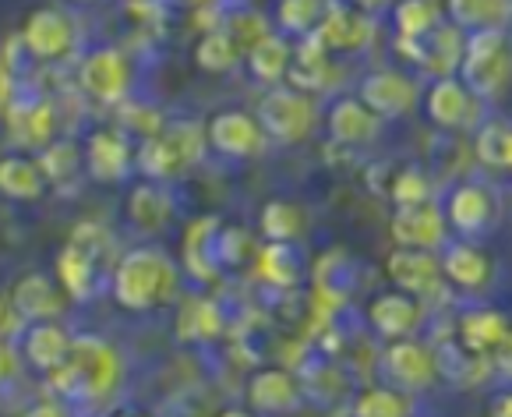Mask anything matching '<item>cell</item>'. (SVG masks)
Masks as SVG:
<instances>
[{"label":"cell","instance_id":"cell-1","mask_svg":"<svg viewBox=\"0 0 512 417\" xmlns=\"http://www.w3.org/2000/svg\"><path fill=\"white\" fill-rule=\"evenodd\" d=\"M177 290V266L159 248H131L113 269V301L124 311H152Z\"/></svg>","mask_w":512,"mask_h":417},{"label":"cell","instance_id":"cell-2","mask_svg":"<svg viewBox=\"0 0 512 417\" xmlns=\"http://www.w3.org/2000/svg\"><path fill=\"white\" fill-rule=\"evenodd\" d=\"M460 82L474 96L495 99L512 82V46L505 29H484L463 43Z\"/></svg>","mask_w":512,"mask_h":417},{"label":"cell","instance_id":"cell-3","mask_svg":"<svg viewBox=\"0 0 512 417\" xmlns=\"http://www.w3.org/2000/svg\"><path fill=\"white\" fill-rule=\"evenodd\" d=\"M258 128L279 145H297L311 135L315 128V103L308 99V92L294 89V85H283V89H272L262 96L255 114Z\"/></svg>","mask_w":512,"mask_h":417},{"label":"cell","instance_id":"cell-4","mask_svg":"<svg viewBox=\"0 0 512 417\" xmlns=\"http://www.w3.org/2000/svg\"><path fill=\"white\" fill-rule=\"evenodd\" d=\"M68 364L75 368L82 396H89V400L110 396L124 379V364H121L117 347L99 340V336H75V340H71Z\"/></svg>","mask_w":512,"mask_h":417},{"label":"cell","instance_id":"cell-5","mask_svg":"<svg viewBox=\"0 0 512 417\" xmlns=\"http://www.w3.org/2000/svg\"><path fill=\"white\" fill-rule=\"evenodd\" d=\"M378 121H396V117H407L417 107V82L410 75L396 68H378L371 75H364L361 82V96H357Z\"/></svg>","mask_w":512,"mask_h":417},{"label":"cell","instance_id":"cell-6","mask_svg":"<svg viewBox=\"0 0 512 417\" xmlns=\"http://www.w3.org/2000/svg\"><path fill=\"white\" fill-rule=\"evenodd\" d=\"M82 89L99 103H124L131 89V61L117 46H99L82 61Z\"/></svg>","mask_w":512,"mask_h":417},{"label":"cell","instance_id":"cell-7","mask_svg":"<svg viewBox=\"0 0 512 417\" xmlns=\"http://www.w3.org/2000/svg\"><path fill=\"white\" fill-rule=\"evenodd\" d=\"M205 145L216 149L219 156H230V160H248V156L262 152L265 131L258 128L255 114H248V110H219L205 124Z\"/></svg>","mask_w":512,"mask_h":417},{"label":"cell","instance_id":"cell-8","mask_svg":"<svg viewBox=\"0 0 512 417\" xmlns=\"http://www.w3.org/2000/svg\"><path fill=\"white\" fill-rule=\"evenodd\" d=\"M389 234L396 248H417V251H435L445 244L449 223L445 213L435 202H417V205H396V213L389 220Z\"/></svg>","mask_w":512,"mask_h":417},{"label":"cell","instance_id":"cell-9","mask_svg":"<svg viewBox=\"0 0 512 417\" xmlns=\"http://www.w3.org/2000/svg\"><path fill=\"white\" fill-rule=\"evenodd\" d=\"M382 368L400 393H421V389H428L431 382L438 379L435 350L410 340V336L407 340H392L389 347H385Z\"/></svg>","mask_w":512,"mask_h":417},{"label":"cell","instance_id":"cell-10","mask_svg":"<svg viewBox=\"0 0 512 417\" xmlns=\"http://www.w3.org/2000/svg\"><path fill=\"white\" fill-rule=\"evenodd\" d=\"M22 46L25 54H32L36 61H61L71 46H75V25H71V18L64 11L39 8L25 18Z\"/></svg>","mask_w":512,"mask_h":417},{"label":"cell","instance_id":"cell-11","mask_svg":"<svg viewBox=\"0 0 512 417\" xmlns=\"http://www.w3.org/2000/svg\"><path fill=\"white\" fill-rule=\"evenodd\" d=\"M82 163L89 170L92 181L99 184H121L131 170V149L124 142L121 131H110V128H99L89 135L82 149Z\"/></svg>","mask_w":512,"mask_h":417},{"label":"cell","instance_id":"cell-12","mask_svg":"<svg viewBox=\"0 0 512 417\" xmlns=\"http://www.w3.org/2000/svg\"><path fill=\"white\" fill-rule=\"evenodd\" d=\"M385 276L396 283V290L410 297L431 294L442 280V262H438L431 251H417V248H396L385 258Z\"/></svg>","mask_w":512,"mask_h":417},{"label":"cell","instance_id":"cell-13","mask_svg":"<svg viewBox=\"0 0 512 417\" xmlns=\"http://www.w3.org/2000/svg\"><path fill=\"white\" fill-rule=\"evenodd\" d=\"M368 322L382 340H407L417 326H421V301L403 290H389V294H378L368 304Z\"/></svg>","mask_w":512,"mask_h":417},{"label":"cell","instance_id":"cell-14","mask_svg":"<svg viewBox=\"0 0 512 417\" xmlns=\"http://www.w3.org/2000/svg\"><path fill=\"white\" fill-rule=\"evenodd\" d=\"M124 216L142 234H159L174 220V198L159 181H138L124 198Z\"/></svg>","mask_w":512,"mask_h":417},{"label":"cell","instance_id":"cell-15","mask_svg":"<svg viewBox=\"0 0 512 417\" xmlns=\"http://www.w3.org/2000/svg\"><path fill=\"white\" fill-rule=\"evenodd\" d=\"M424 110H428L431 124H438V128H467L470 117H474V92L456 75L435 78L428 96H424Z\"/></svg>","mask_w":512,"mask_h":417},{"label":"cell","instance_id":"cell-16","mask_svg":"<svg viewBox=\"0 0 512 417\" xmlns=\"http://www.w3.org/2000/svg\"><path fill=\"white\" fill-rule=\"evenodd\" d=\"M64 290L61 283H53L46 273H25L11 290V304H15L18 319L29 322H53L64 311Z\"/></svg>","mask_w":512,"mask_h":417},{"label":"cell","instance_id":"cell-17","mask_svg":"<svg viewBox=\"0 0 512 417\" xmlns=\"http://www.w3.org/2000/svg\"><path fill=\"white\" fill-rule=\"evenodd\" d=\"M318 39L325 43V50H343V54H354L371 43V22L361 11H350L347 4H325V15L318 22Z\"/></svg>","mask_w":512,"mask_h":417},{"label":"cell","instance_id":"cell-18","mask_svg":"<svg viewBox=\"0 0 512 417\" xmlns=\"http://www.w3.org/2000/svg\"><path fill=\"white\" fill-rule=\"evenodd\" d=\"M248 407L258 414H290L301 407V386L283 368H262L248 379Z\"/></svg>","mask_w":512,"mask_h":417},{"label":"cell","instance_id":"cell-19","mask_svg":"<svg viewBox=\"0 0 512 417\" xmlns=\"http://www.w3.org/2000/svg\"><path fill=\"white\" fill-rule=\"evenodd\" d=\"M403 50H407L410 57H417V61L424 64L428 71H435L438 78H449L452 71L460 68L463 61V32L456 29V25H438L435 32H428L424 39H417V43H407V39H400Z\"/></svg>","mask_w":512,"mask_h":417},{"label":"cell","instance_id":"cell-20","mask_svg":"<svg viewBox=\"0 0 512 417\" xmlns=\"http://www.w3.org/2000/svg\"><path fill=\"white\" fill-rule=\"evenodd\" d=\"M71 340L75 336L61 326V322H32L22 336V357L36 368V372H53L68 364L71 357Z\"/></svg>","mask_w":512,"mask_h":417},{"label":"cell","instance_id":"cell-21","mask_svg":"<svg viewBox=\"0 0 512 417\" xmlns=\"http://www.w3.org/2000/svg\"><path fill=\"white\" fill-rule=\"evenodd\" d=\"M509 329H512V322L505 311L474 308V311H463L460 322H456V343L477 357H491V350L505 340Z\"/></svg>","mask_w":512,"mask_h":417},{"label":"cell","instance_id":"cell-22","mask_svg":"<svg viewBox=\"0 0 512 417\" xmlns=\"http://www.w3.org/2000/svg\"><path fill=\"white\" fill-rule=\"evenodd\" d=\"M445 213V223H449L456 234H481V230H488L491 216H495V202H491L488 188H481V184H460V188L452 191L449 205L442 209Z\"/></svg>","mask_w":512,"mask_h":417},{"label":"cell","instance_id":"cell-23","mask_svg":"<svg viewBox=\"0 0 512 417\" xmlns=\"http://www.w3.org/2000/svg\"><path fill=\"white\" fill-rule=\"evenodd\" d=\"M325 128L339 145H364L375 138L378 117L364 107L361 99H336L325 114Z\"/></svg>","mask_w":512,"mask_h":417},{"label":"cell","instance_id":"cell-24","mask_svg":"<svg viewBox=\"0 0 512 417\" xmlns=\"http://www.w3.org/2000/svg\"><path fill=\"white\" fill-rule=\"evenodd\" d=\"M46 191V174L36 156H0V195L11 202H36Z\"/></svg>","mask_w":512,"mask_h":417},{"label":"cell","instance_id":"cell-25","mask_svg":"<svg viewBox=\"0 0 512 417\" xmlns=\"http://www.w3.org/2000/svg\"><path fill=\"white\" fill-rule=\"evenodd\" d=\"M442 276L463 290H477L491 280V258L477 244L456 241L442 255Z\"/></svg>","mask_w":512,"mask_h":417},{"label":"cell","instance_id":"cell-26","mask_svg":"<svg viewBox=\"0 0 512 417\" xmlns=\"http://www.w3.org/2000/svg\"><path fill=\"white\" fill-rule=\"evenodd\" d=\"M216 234H219V220L216 216H202L188 227L184 234V266L195 280H212L219 273V262H216Z\"/></svg>","mask_w":512,"mask_h":417},{"label":"cell","instance_id":"cell-27","mask_svg":"<svg viewBox=\"0 0 512 417\" xmlns=\"http://www.w3.org/2000/svg\"><path fill=\"white\" fill-rule=\"evenodd\" d=\"M290 64H294V46L287 43L276 32H265L262 39H255L248 50V71L258 82H279V78L290 75Z\"/></svg>","mask_w":512,"mask_h":417},{"label":"cell","instance_id":"cell-28","mask_svg":"<svg viewBox=\"0 0 512 417\" xmlns=\"http://www.w3.org/2000/svg\"><path fill=\"white\" fill-rule=\"evenodd\" d=\"M223 333V311L212 297H188L177 311V336L188 343H209Z\"/></svg>","mask_w":512,"mask_h":417},{"label":"cell","instance_id":"cell-29","mask_svg":"<svg viewBox=\"0 0 512 417\" xmlns=\"http://www.w3.org/2000/svg\"><path fill=\"white\" fill-rule=\"evenodd\" d=\"M92 276H96V266H92L89 248H82L78 241H68L57 251V283H61V290L68 297H75V301L92 297Z\"/></svg>","mask_w":512,"mask_h":417},{"label":"cell","instance_id":"cell-30","mask_svg":"<svg viewBox=\"0 0 512 417\" xmlns=\"http://www.w3.org/2000/svg\"><path fill=\"white\" fill-rule=\"evenodd\" d=\"M452 25L456 29H502L512 18V0H445Z\"/></svg>","mask_w":512,"mask_h":417},{"label":"cell","instance_id":"cell-31","mask_svg":"<svg viewBox=\"0 0 512 417\" xmlns=\"http://www.w3.org/2000/svg\"><path fill=\"white\" fill-rule=\"evenodd\" d=\"M138 170L145 174V181H170L174 174H181L188 163H184V156L174 149V142L159 131V135L152 138H142V149H138Z\"/></svg>","mask_w":512,"mask_h":417},{"label":"cell","instance_id":"cell-32","mask_svg":"<svg viewBox=\"0 0 512 417\" xmlns=\"http://www.w3.org/2000/svg\"><path fill=\"white\" fill-rule=\"evenodd\" d=\"M255 266L258 276L272 287H294L301 280V258L290 244H276V241H265L262 248L255 251Z\"/></svg>","mask_w":512,"mask_h":417},{"label":"cell","instance_id":"cell-33","mask_svg":"<svg viewBox=\"0 0 512 417\" xmlns=\"http://www.w3.org/2000/svg\"><path fill=\"white\" fill-rule=\"evenodd\" d=\"M237 61H241V50H237V39L234 32L226 29H212L198 39L195 46V64L205 71V75H226V71H234Z\"/></svg>","mask_w":512,"mask_h":417},{"label":"cell","instance_id":"cell-34","mask_svg":"<svg viewBox=\"0 0 512 417\" xmlns=\"http://www.w3.org/2000/svg\"><path fill=\"white\" fill-rule=\"evenodd\" d=\"M438 18H442L438 0H400V4H396V11H392L396 36L407 39V43H417V39H424L428 32H435Z\"/></svg>","mask_w":512,"mask_h":417},{"label":"cell","instance_id":"cell-35","mask_svg":"<svg viewBox=\"0 0 512 417\" xmlns=\"http://www.w3.org/2000/svg\"><path fill=\"white\" fill-rule=\"evenodd\" d=\"M258 230H262L265 241L276 244H294L304 230V213L294 202H283V198H272L265 202L262 216H258Z\"/></svg>","mask_w":512,"mask_h":417},{"label":"cell","instance_id":"cell-36","mask_svg":"<svg viewBox=\"0 0 512 417\" xmlns=\"http://www.w3.org/2000/svg\"><path fill=\"white\" fill-rule=\"evenodd\" d=\"M53 124H57V117H53V107L46 99L29 103V107L15 117V142L25 145V149H46V145L53 142V131H57Z\"/></svg>","mask_w":512,"mask_h":417},{"label":"cell","instance_id":"cell-37","mask_svg":"<svg viewBox=\"0 0 512 417\" xmlns=\"http://www.w3.org/2000/svg\"><path fill=\"white\" fill-rule=\"evenodd\" d=\"M39 167H43L46 174V184H64L71 181V177L78 174V170L85 167L82 163V149H78L71 138H57V142H50L46 149H39Z\"/></svg>","mask_w":512,"mask_h":417},{"label":"cell","instance_id":"cell-38","mask_svg":"<svg viewBox=\"0 0 512 417\" xmlns=\"http://www.w3.org/2000/svg\"><path fill=\"white\" fill-rule=\"evenodd\" d=\"M325 15V0H276V25L287 36H308Z\"/></svg>","mask_w":512,"mask_h":417},{"label":"cell","instance_id":"cell-39","mask_svg":"<svg viewBox=\"0 0 512 417\" xmlns=\"http://www.w3.org/2000/svg\"><path fill=\"white\" fill-rule=\"evenodd\" d=\"M354 417H410V403L400 389L371 386L354 400Z\"/></svg>","mask_w":512,"mask_h":417},{"label":"cell","instance_id":"cell-40","mask_svg":"<svg viewBox=\"0 0 512 417\" xmlns=\"http://www.w3.org/2000/svg\"><path fill=\"white\" fill-rule=\"evenodd\" d=\"M248 258H255V241L248 237V230L241 227H219L216 234V262L223 266H244Z\"/></svg>","mask_w":512,"mask_h":417},{"label":"cell","instance_id":"cell-41","mask_svg":"<svg viewBox=\"0 0 512 417\" xmlns=\"http://www.w3.org/2000/svg\"><path fill=\"white\" fill-rule=\"evenodd\" d=\"M392 202L396 205H417V202H431V184L424 177L421 167H407L400 174L392 177V188H389Z\"/></svg>","mask_w":512,"mask_h":417},{"label":"cell","instance_id":"cell-42","mask_svg":"<svg viewBox=\"0 0 512 417\" xmlns=\"http://www.w3.org/2000/svg\"><path fill=\"white\" fill-rule=\"evenodd\" d=\"M505 131H509V124H502V121H491L477 131V160L488 163V167H495V170H502Z\"/></svg>","mask_w":512,"mask_h":417},{"label":"cell","instance_id":"cell-43","mask_svg":"<svg viewBox=\"0 0 512 417\" xmlns=\"http://www.w3.org/2000/svg\"><path fill=\"white\" fill-rule=\"evenodd\" d=\"M491 372H498V375H505V379H512V329L505 333V340L498 343L495 350H491Z\"/></svg>","mask_w":512,"mask_h":417},{"label":"cell","instance_id":"cell-44","mask_svg":"<svg viewBox=\"0 0 512 417\" xmlns=\"http://www.w3.org/2000/svg\"><path fill=\"white\" fill-rule=\"evenodd\" d=\"M18 368H22V357L15 354V350L8 347V343L0 340V382H8L18 375Z\"/></svg>","mask_w":512,"mask_h":417},{"label":"cell","instance_id":"cell-45","mask_svg":"<svg viewBox=\"0 0 512 417\" xmlns=\"http://www.w3.org/2000/svg\"><path fill=\"white\" fill-rule=\"evenodd\" d=\"M18 322H22V319H18V311H15V304H11V297L0 294V340L15 333Z\"/></svg>","mask_w":512,"mask_h":417},{"label":"cell","instance_id":"cell-46","mask_svg":"<svg viewBox=\"0 0 512 417\" xmlns=\"http://www.w3.org/2000/svg\"><path fill=\"white\" fill-rule=\"evenodd\" d=\"M361 15H375V11H382V8H389V0H350Z\"/></svg>","mask_w":512,"mask_h":417},{"label":"cell","instance_id":"cell-47","mask_svg":"<svg viewBox=\"0 0 512 417\" xmlns=\"http://www.w3.org/2000/svg\"><path fill=\"white\" fill-rule=\"evenodd\" d=\"M491 417H512V393L498 396V400L491 403Z\"/></svg>","mask_w":512,"mask_h":417},{"label":"cell","instance_id":"cell-48","mask_svg":"<svg viewBox=\"0 0 512 417\" xmlns=\"http://www.w3.org/2000/svg\"><path fill=\"white\" fill-rule=\"evenodd\" d=\"M29 417H68V410H61V407H53V403H43V407H36Z\"/></svg>","mask_w":512,"mask_h":417},{"label":"cell","instance_id":"cell-49","mask_svg":"<svg viewBox=\"0 0 512 417\" xmlns=\"http://www.w3.org/2000/svg\"><path fill=\"white\" fill-rule=\"evenodd\" d=\"M502 170H512V128L505 131V149H502Z\"/></svg>","mask_w":512,"mask_h":417},{"label":"cell","instance_id":"cell-50","mask_svg":"<svg viewBox=\"0 0 512 417\" xmlns=\"http://www.w3.org/2000/svg\"><path fill=\"white\" fill-rule=\"evenodd\" d=\"M219 417H251V410H241V407H234V410H223Z\"/></svg>","mask_w":512,"mask_h":417},{"label":"cell","instance_id":"cell-51","mask_svg":"<svg viewBox=\"0 0 512 417\" xmlns=\"http://www.w3.org/2000/svg\"><path fill=\"white\" fill-rule=\"evenodd\" d=\"M117 417H152V414H145V410H121Z\"/></svg>","mask_w":512,"mask_h":417},{"label":"cell","instance_id":"cell-52","mask_svg":"<svg viewBox=\"0 0 512 417\" xmlns=\"http://www.w3.org/2000/svg\"><path fill=\"white\" fill-rule=\"evenodd\" d=\"M188 4H195V8H198V11H202V8H209L212 0H188Z\"/></svg>","mask_w":512,"mask_h":417},{"label":"cell","instance_id":"cell-53","mask_svg":"<svg viewBox=\"0 0 512 417\" xmlns=\"http://www.w3.org/2000/svg\"><path fill=\"white\" fill-rule=\"evenodd\" d=\"M505 36H509V46H512V18H509V32H505Z\"/></svg>","mask_w":512,"mask_h":417},{"label":"cell","instance_id":"cell-54","mask_svg":"<svg viewBox=\"0 0 512 417\" xmlns=\"http://www.w3.org/2000/svg\"><path fill=\"white\" fill-rule=\"evenodd\" d=\"M75 4H92V0H75Z\"/></svg>","mask_w":512,"mask_h":417}]
</instances>
